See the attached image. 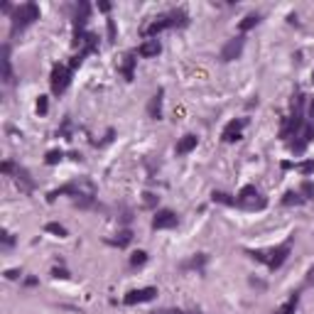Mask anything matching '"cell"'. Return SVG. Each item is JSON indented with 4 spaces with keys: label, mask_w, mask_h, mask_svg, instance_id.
Listing matches in <instances>:
<instances>
[{
    "label": "cell",
    "mask_w": 314,
    "mask_h": 314,
    "mask_svg": "<svg viewBox=\"0 0 314 314\" xmlns=\"http://www.w3.org/2000/svg\"><path fill=\"white\" fill-rule=\"evenodd\" d=\"M61 194H69V197L76 201L81 209H86V206H91V204H93L96 187H93V182H91V179H74V182H69V184L59 187V189H54V192H49V201H54L57 197H61Z\"/></svg>",
    "instance_id": "6da1fadb"
},
{
    "label": "cell",
    "mask_w": 314,
    "mask_h": 314,
    "mask_svg": "<svg viewBox=\"0 0 314 314\" xmlns=\"http://www.w3.org/2000/svg\"><path fill=\"white\" fill-rule=\"evenodd\" d=\"M189 25V15L184 12V10H172L167 15H160L157 20H152L147 27H145V34L152 39V37H157L160 32H165V29H172V27H187Z\"/></svg>",
    "instance_id": "7a4b0ae2"
},
{
    "label": "cell",
    "mask_w": 314,
    "mask_h": 314,
    "mask_svg": "<svg viewBox=\"0 0 314 314\" xmlns=\"http://www.w3.org/2000/svg\"><path fill=\"white\" fill-rule=\"evenodd\" d=\"M34 20H39V7H37L34 2H22V5L15 7V12H12V27H10V32L17 34V32H22L25 27H29Z\"/></svg>",
    "instance_id": "3957f363"
},
{
    "label": "cell",
    "mask_w": 314,
    "mask_h": 314,
    "mask_svg": "<svg viewBox=\"0 0 314 314\" xmlns=\"http://www.w3.org/2000/svg\"><path fill=\"white\" fill-rule=\"evenodd\" d=\"M236 206L246 209V211H263L268 206V199L258 192L253 184H246L238 194H236Z\"/></svg>",
    "instance_id": "277c9868"
},
{
    "label": "cell",
    "mask_w": 314,
    "mask_h": 314,
    "mask_svg": "<svg viewBox=\"0 0 314 314\" xmlns=\"http://www.w3.org/2000/svg\"><path fill=\"white\" fill-rule=\"evenodd\" d=\"M302 103H305V96H302V93H297V98H295V115H290V118L285 120V125L280 128V138H283V140H287V138H297V135H300V130L305 128Z\"/></svg>",
    "instance_id": "5b68a950"
},
{
    "label": "cell",
    "mask_w": 314,
    "mask_h": 314,
    "mask_svg": "<svg viewBox=\"0 0 314 314\" xmlns=\"http://www.w3.org/2000/svg\"><path fill=\"white\" fill-rule=\"evenodd\" d=\"M71 84V69L64 66V64H57L52 69V76H49V86H52V93H64Z\"/></svg>",
    "instance_id": "8992f818"
},
{
    "label": "cell",
    "mask_w": 314,
    "mask_h": 314,
    "mask_svg": "<svg viewBox=\"0 0 314 314\" xmlns=\"http://www.w3.org/2000/svg\"><path fill=\"white\" fill-rule=\"evenodd\" d=\"M290 251H292V238H287L283 246H278V248H273L270 253H268V268L270 270H280L283 268V263L287 260V256H290Z\"/></svg>",
    "instance_id": "52a82bcc"
},
{
    "label": "cell",
    "mask_w": 314,
    "mask_h": 314,
    "mask_svg": "<svg viewBox=\"0 0 314 314\" xmlns=\"http://www.w3.org/2000/svg\"><path fill=\"white\" fill-rule=\"evenodd\" d=\"M243 47H246V37H243V34L233 37V39H229V42L224 44V49H221V59H224V61H233V59H238L241 54H243Z\"/></svg>",
    "instance_id": "ba28073f"
},
{
    "label": "cell",
    "mask_w": 314,
    "mask_h": 314,
    "mask_svg": "<svg viewBox=\"0 0 314 314\" xmlns=\"http://www.w3.org/2000/svg\"><path fill=\"white\" fill-rule=\"evenodd\" d=\"M157 297V290L155 287H140V290H130L128 295H125V305L128 307H133V305H143V302H150V300H155Z\"/></svg>",
    "instance_id": "9c48e42d"
},
{
    "label": "cell",
    "mask_w": 314,
    "mask_h": 314,
    "mask_svg": "<svg viewBox=\"0 0 314 314\" xmlns=\"http://www.w3.org/2000/svg\"><path fill=\"white\" fill-rule=\"evenodd\" d=\"M177 214L170 211V209H160L157 214H155V219H152V229L155 231H165V229H174L177 226Z\"/></svg>",
    "instance_id": "30bf717a"
},
{
    "label": "cell",
    "mask_w": 314,
    "mask_h": 314,
    "mask_svg": "<svg viewBox=\"0 0 314 314\" xmlns=\"http://www.w3.org/2000/svg\"><path fill=\"white\" fill-rule=\"evenodd\" d=\"M314 140V123H305V128L300 130V135L295 138V143H292V152H297V155H302L305 152V147Z\"/></svg>",
    "instance_id": "8fae6325"
},
{
    "label": "cell",
    "mask_w": 314,
    "mask_h": 314,
    "mask_svg": "<svg viewBox=\"0 0 314 314\" xmlns=\"http://www.w3.org/2000/svg\"><path fill=\"white\" fill-rule=\"evenodd\" d=\"M248 125V118H238V120H231L229 125L224 128V133H221V138H224V143H236V140H241V130Z\"/></svg>",
    "instance_id": "7c38bea8"
},
{
    "label": "cell",
    "mask_w": 314,
    "mask_h": 314,
    "mask_svg": "<svg viewBox=\"0 0 314 314\" xmlns=\"http://www.w3.org/2000/svg\"><path fill=\"white\" fill-rule=\"evenodd\" d=\"M162 98H165V91L160 88V91L150 98V103H147V115H150L152 120H160V118H162Z\"/></svg>",
    "instance_id": "4fadbf2b"
},
{
    "label": "cell",
    "mask_w": 314,
    "mask_h": 314,
    "mask_svg": "<svg viewBox=\"0 0 314 314\" xmlns=\"http://www.w3.org/2000/svg\"><path fill=\"white\" fill-rule=\"evenodd\" d=\"M162 52V44L157 42V39H145L143 44H140V49H138V54L145 59H152V57H157Z\"/></svg>",
    "instance_id": "5bb4252c"
},
{
    "label": "cell",
    "mask_w": 314,
    "mask_h": 314,
    "mask_svg": "<svg viewBox=\"0 0 314 314\" xmlns=\"http://www.w3.org/2000/svg\"><path fill=\"white\" fill-rule=\"evenodd\" d=\"M135 52H128L125 57H123V66H120V74L125 76V81H133L135 79Z\"/></svg>",
    "instance_id": "9a60e30c"
},
{
    "label": "cell",
    "mask_w": 314,
    "mask_h": 314,
    "mask_svg": "<svg viewBox=\"0 0 314 314\" xmlns=\"http://www.w3.org/2000/svg\"><path fill=\"white\" fill-rule=\"evenodd\" d=\"M197 145H199V138L189 133V135H184V138L177 143V155H189V152H192Z\"/></svg>",
    "instance_id": "2e32d148"
},
{
    "label": "cell",
    "mask_w": 314,
    "mask_h": 314,
    "mask_svg": "<svg viewBox=\"0 0 314 314\" xmlns=\"http://www.w3.org/2000/svg\"><path fill=\"white\" fill-rule=\"evenodd\" d=\"M2 81L10 84L12 81V61H10V49L2 47Z\"/></svg>",
    "instance_id": "e0dca14e"
},
{
    "label": "cell",
    "mask_w": 314,
    "mask_h": 314,
    "mask_svg": "<svg viewBox=\"0 0 314 314\" xmlns=\"http://www.w3.org/2000/svg\"><path fill=\"white\" fill-rule=\"evenodd\" d=\"M15 179H17V184L25 189V192H29L32 187H34V182H32V177H29V172L27 170H22V167H15Z\"/></svg>",
    "instance_id": "ac0fdd59"
},
{
    "label": "cell",
    "mask_w": 314,
    "mask_h": 314,
    "mask_svg": "<svg viewBox=\"0 0 314 314\" xmlns=\"http://www.w3.org/2000/svg\"><path fill=\"white\" fill-rule=\"evenodd\" d=\"M130 241H133V231L130 229H123L115 233V238H111V243L118 246V248H125V246H130Z\"/></svg>",
    "instance_id": "d6986e66"
},
{
    "label": "cell",
    "mask_w": 314,
    "mask_h": 314,
    "mask_svg": "<svg viewBox=\"0 0 314 314\" xmlns=\"http://www.w3.org/2000/svg\"><path fill=\"white\" fill-rule=\"evenodd\" d=\"M96 44H98V37H96L93 32H88V34H86V39H84V44H81V52H79V54H81V57L91 54V52L96 49Z\"/></svg>",
    "instance_id": "ffe728a7"
},
{
    "label": "cell",
    "mask_w": 314,
    "mask_h": 314,
    "mask_svg": "<svg viewBox=\"0 0 314 314\" xmlns=\"http://www.w3.org/2000/svg\"><path fill=\"white\" fill-rule=\"evenodd\" d=\"M297 305H300V295L295 292V295H292V297H290V300H287L285 305H283V307H280L275 314H295V312H297Z\"/></svg>",
    "instance_id": "44dd1931"
},
{
    "label": "cell",
    "mask_w": 314,
    "mask_h": 314,
    "mask_svg": "<svg viewBox=\"0 0 314 314\" xmlns=\"http://www.w3.org/2000/svg\"><path fill=\"white\" fill-rule=\"evenodd\" d=\"M211 201H214V204H224V206H236V197H231L226 192H214V194H211Z\"/></svg>",
    "instance_id": "7402d4cb"
},
{
    "label": "cell",
    "mask_w": 314,
    "mask_h": 314,
    "mask_svg": "<svg viewBox=\"0 0 314 314\" xmlns=\"http://www.w3.org/2000/svg\"><path fill=\"white\" fill-rule=\"evenodd\" d=\"M305 201L307 199H305L300 192H287L285 197H283V204H285V206H302Z\"/></svg>",
    "instance_id": "603a6c76"
},
{
    "label": "cell",
    "mask_w": 314,
    "mask_h": 314,
    "mask_svg": "<svg viewBox=\"0 0 314 314\" xmlns=\"http://www.w3.org/2000/svg\"><path fill=\"white\" fill-rule=\"evenodd\" d=\"M258 22H260V15H258V12H251V15H246V17L241 20V25H238V27H241V32H248V29L256 27Z\"/></svg>",
    "instance_id": "cb8c5ba5"
},
{
    "label": "cell",
    "mask_w": 314,
    "mask_h": 314,
    "mask_svg": "<svg viewBox=\"0 0 314 314\" xmlns=\"http://www.w3.org/2000/svg\"><path fill=\"white\" fill-rule=\"evenodd\" d=\"M44 231L52 233V236H57V238H66V229H64L61 224H57V221H49V224L44 226Z\"/></svg>",
    "instance_id": "d4e9b609"
},
{
    "label": "cell",
    "mask_w": 314,
    "mask_h": 314,
    "mask_svg": "<svg viewBox=\"0 0 314 314\" xmlns=\"http://www.w3.org/2000/svg\"><path fill=\"white\" fill-rule=\"evenodd\" d=\"M300 194H302L305 199H314V182L305 179V182H302V189H300Z\"/></svg>",
    "instance_id": "484cf974"
},
{
    "label": "cell",
    "mask_w": 314,
    "mask_h": 314,
    "mask_svg": "<svg viewBox=\"0 0 314 314\" xmlns=\"http://www.w3.org/2000/svg\"><path fill=\"white\" fill-rule=\"evenodd\" d=\"M61 157H64L61 150H49L47 157H44V162H47V165H57V162H61Z\"/></svg>",
    "instance_id": "4316f807"
},
{
    "label": "cell",
    "mask_w": 314,
    "mask_h": 314,
    "mask_svg": "<svg viewBox=\"0 0 314 314\" xmlns=\"http://www.w3.org/2000/svg\"><path fill=\"white\" fill-rule=\"evenodd\" d=\"M145 263H147V253H145V251H138V253H133V256H130V265H133V268L145 265Z\"/></svg>",
    "instance_id": "83f0119b"
},
{
    "label": "cell",
    "mask_w": 314,
    "mask_h": 314,
    "mask_svg": "<svg viewBox=\"0 0 314 314\" xmlns=\"http://www.w3.org/2000/svg\"><path fill=\"white\" fill-rule=\"evenodd\" d=\"M204 263H206V256H204V253H199L197 258H192V260H189L184 268H204Z\"/></svg>",
    "instance_id": "f1b7e54d"
},
{
    "label": "cell",
    "mask_w": 314,
    "mask_h": 314,
    "mask_svg": "<svg viewBox=\"0 0 314 314\" xmlns=\"http://www.w3.org/2000/svg\"><path fill=\"white\" fill-rule=\"evenodd\" d=\"M49 111V101H47V96H39V101H37V113L44 115Z\"/></svg>",
    "instance_id": "f546056e"
},
{
    "label": "cell",
    "mask_w": 314,
    "mask_h": 314,
    "mask_svg": "<svg viewBox=\"0 0 314 314\" xmlns=\"http://www.w3.org/2000/svg\"><path fill=\"white\" fill-rule=\"evenodd\" d=\"M302 174H312L314 172V160H307V162H302V165H297Z\"/></svg>",
    "instance_id": "4dcf8cb0"
},
{
    "label": "cell",
    "mask_w": 314,
    "mask_h": 314,
    "mask_svg": "<svg viewBox=\"0 0 314 314\" xmlns=\"http://www.w3.org/2000/svg\"><path fill=\"white\" fill-rule=\"evenodd\" d=\"M12 243H15V238H12V233H10V231H2V246H5V248H10Z\"/></svg>",
    "instance_id": "1f68e13d"
},
{
    "label": "cell",
    "mask_w": 314,
    "mask_h": 314,
    "mask_svg": "<svg viewBox=\"0 0 314 314\" xmlns=\"http://www.w3.org/2000/svg\"><path fill=\"white\" fill-rule=\"evenodd\" d=\"M143 197H145V199H143V204H145V206H147V209L157 204V197H155V194H150V192H147V194H143Z\"/></svg>",
    "instance_id": "d6a6232c"
},
{
    "label": "cell",
    "mask_w": 314,
    "mask_h": 314,
    "mask_svg": "<svg viewBox=\"0 0 314 314\" xmlns=\"http://www.w3.org/2000/svg\"><path fill=\"white\" fill-rule=\"evenodd\" d=\"M0 170H2V174H12V172H15V165H12V162H10V160H5V162H2V167H0Z\"/></svg>",
    "instance_id": "836d02e7"
},
{
    "label": "cell",
    "mask_w": 314,
    "mask_h": 314,
    "mask_svg": "<svg viewBox=\"0 0 314 314\" xmlns=\"http://www.w3.org/2000/svg\"><path fill=\"white\" fill-rule=\"evenodd\" d=\"M150 314H197V312H182V310H157V312Z\"/></svg>",
    "instance_id": "e575fe53"
},
{
    "label": "cell",
    "mask_w": 314,
    "mask_h": 314,
    "mask_svg": "<svg viewBox=\"0 0 314 314\" xmlns=\"http://www.w3.org/2000/svg\"><path fill=\"white\" fill-rule=\"evenodd\" d=\"M314 285V265L310 268V273H307V278H305V287H312Z\"/></svg>",
    "instance_id": "d590c367"
},
{
    "label": "cell",
    "mask_w": 314,
    "mask_h": 314,
    "mask_svg": "<svg viewBox=\"0 0 314 314\" xmlns=\"http://www.w3.org/2000/svg\"><path fill=\"white\" fill-rule=\"evenodd\" d=\"M52 275H54V278H61V280H66V278H69V273H66L64 268H61V270H59V268H54V270H52Z\"/></svg>",
    "instance_id": "8d00e7d4"
},
{
    "label": "cell",
    "mask_w": 314,
    "mask_h": 314,
    "mask_svg": "<svg viewBox=\"0 0 314 314\" xmlns=\"http://www.w3.org/2000/svg\"><path fill=\"white\" fill-rule=\"evenodd\" d=\"M108 39H111V42L115 39V22L113 20H108Z\"/></svg>",
    "instance_id": "74e56055"
},
{
    "label": "cell",
    "mask_w": 314,
    "mask_h": 314,
    "mask_svg": "<svg viewBox=\"0 0 314 314\" xmlns=\"http://www.w3.org/2000/svg\"><path fill=\"white\" fill-rule=\"evenodd\" d=\"M5 278H7V280H17V278H20V270H7Z\"/></svg>",
    "instance_id": "f35d334b"
},
{
    "label": "cell",
    "mask_w": 314,
    "mask_h": 314,
    "mask_svg": "<svg viewBox=\"0 0 314 314\" xmlns=\"http://www.w3.org/2000/svg\"><path fill=\"white\" fill-rule=\"evenodd\" d=\"M98 10H101V12H108V10H111V2H98Z\"/></svg>",
    "instance_id": "ab89813d"
},
{
    "label": "cell",
    "mask_w": 314,
    "mask_h": 314,
    "mask_svg": "<svg viewBox=\"0 0 314 314\" xmlns=\"http://www.w3.org/2000/svg\"><path fill=\"white\" fill-rule=\"evenodd\" d=\"M310 115L314 118V101H312V106H310Z\"/></svg>",
    "instance_id": "60d3db41"
},
{
    "label": "cell",
    "mask_w": 314,
    "mask_h": 314,
    "mask_svg": "<svg viewBox=\"0 0 314 314\" xmlns=\"http://www.w3.org/2000/svg\"><path fill=\"white\" fill-rule=\"evenodd\" d=\"M312 81H314V71H312Z\"/></svg>",
    "instance_id": "b9f144b4"
}]
</instances>
